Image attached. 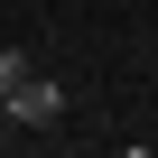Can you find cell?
Returning a JSON list of instances; mask_svg holds the SVG:
<instances>
[{"label":"cell","instance_id":"6da1fadb","mask_svg":"<svg viewBox=\"0 0 158 158\" xmlns=\"http://www.w3.org/2000/svg\"><path fill=\"white\" fill-rule=\"evenodd\" d=\"M0 121H19V130H56V121H65L56 74H47L28 47H0Z\"/></svg>","mask_w":158,"mask_h":158}]
</instances>
